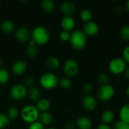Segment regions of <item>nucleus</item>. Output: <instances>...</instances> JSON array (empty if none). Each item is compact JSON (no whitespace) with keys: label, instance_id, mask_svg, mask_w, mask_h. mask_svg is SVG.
I'll return each instance as SVG.
<instances>
[{"label":"nucleus","instance_id":"obj_41","mask_svg":"<svg viewBox=\"0 0 129 129\" xmlns=\"http://www.w3.org/2000/svg\"><path fill=\"white\" fill-rule=\"evenodd\" d=\"M125 9L129 12V0H128V1L125 2Z\"/></svg>","mask_w":129,"mask_h":129},{"label":"nucleus","instance_id":"obj_39","mask_svg":"<svg viewBox=\"0 0 129 129\" xmlns=\"http://www.w3.org/2000/svg\"><path fill=\"white\" fill-rule=\"evenodd\" d=\"M97 129H111V128H110V126L109 125H107V124L101 123V124H100V125L98 126Z\"/></svg>","mask_w":129,"mask_h":129},{"label":"nucleus","instance_id":"obj_37","mask_svg":"<svg viewBox=\"0 0 129 129\" xmlns=\"http://www.w3.org/2000/svg\"><path fill=\"white\" fill-rule=\"evenodd\" d=\"M122 59L125 61V63H129V45L126 46L122 51Z\"/></svg>","mask_w":129,"mask_h":129},{"label":"nucleus","instance_id":"obj_40","mask_svg":"<svg viewBox=\"0 0 129 129\" xmlns=\"http://www.w3.org/2000/svg\"><path fill=\"white\" fill-rule=\"evenodd\" d=\"M124 73H125V77H126L128 79H129V67L126 68V70H125V71Z\"/></svg>","mask_w":129,"mask_h":129},{"label":"nucleus","instance_id":"obj_35","mask_svg":"<svg viewBox=\"0 0 129 129\" xmlns=\"http://www.w3.org/2000/svg\"><path fill=\"white\" fill-rule=\"evenodd\" d=\"M28 129H45V126L38 120L29 125Z\"/></svg>","mask_w":129,"mask_h":129},{"label":"nucleus","instance_id":"obj_4","mask_svg":"<svg viewBox=\"0 0 129 129\" xmlns=\"http://www.w3.org/2000/svg\"><path fill=\"white\" fill-rule=\"evenodd\" d=\"M40 85L47 90H51L57 86L59 84V79L57 76L52 73H45L39 78Z\"/></svg>","mask_w":129,"mask_h":129},{"label":"nucleus","instance_id":"obj_1","mask_svg":"<svg viewBox=\"0 0 129 129\" xmlns=\"http://www.w3.org/2000/svg\"><path fill=\"white\" fill-rule=\"evenodd\" d=\"M51 39L49 30L43 26H37L34 27L31 32V39L36 45H42L47 44Z\"/></svg>","mask_w":129,"mask_h":129},{"label":"nucleus","instance_id":"obj_43","mask_svg":"<svg viewBox=\"0 0 129 129\" xmlns=\"http://www.w3.org/2000/svg\"><path fill=\"white\" fill-rule=\"evenodd\" d=\"M125 94H126V96L128 97V98H129V86L126 88V91H125Z\"/></svg>","mask_w":129,"mask_h":129},{"label":"nucleus","instance_id":"obj_22","mask_svg":"<svg viewBox=\"0 0 129 129\" xmlns=\"http://www.w3.org/2000/svg\"><path fill=\"white\" fill-rule=\"evenodd\" d=\"M60 59L57 57L52 56V57H49L48 58H47V60H45V65L48 68L51 69V70H56L60 67Z\"/></svg>","mask_w":129,"mask_h":129},{"label":"nucleus","instance_id":"obj_9","mask_svg":"<svg viewBox=\"0 0 129 129\" xmlns=\"http://www.w3.org/2000/svg\"><path fill=\"white\" fill-rule=\"evenodd\" d=\"M14 35L16 39L21 42H29L31 38V33H29V29L23 26L17 28L14 31Z\"/></svg>","mask_w":129,"mask_h":129},{"label":"nucleus","instance_id":"obj_38","mask_svg":"<svg viewBox=\"0 0 129 129\" xmlns=\"http://www.w3.org/2000/svg\"><path fill=\"white\" fill-rule=\"evenodd\" d=\"M75 127H76V125L72 122H67L64 125L65 129H75Z\"/></svg>","mask_w":129,"mask_h":129},{"label":"nucleus","instance_id":"obj_14","mask_svg":"<svg viewBox=\"0 0 129 129\" xmlns=\"http://www.w3.org/2000/svg\"><path fill=\"white\" fill-rule=\"evenodd\" d=\"M60 26L63 30L71 32L74 29L76 26V21L73 17H66L64 16L60 20Z\"/></svg>","mask_w":129,"mask_h":129},{"label":"nucleus","instance_id":"obj_8","mask_svg":"<svg viewBox=\"0 0 129 129\" xmlns=\"http://www.w3.org/2000/svg\"><path fill=\"white\" fill-rule=\"evenodd\" d=\"M115 94V89L114 88L107 84L104 85H101L98 91V98L102 101H110L113 98Z\"/></svg>","mask_w":129,"mask_h":129},{"label":"nucleus","instance_id":"obj_36","mask_svg":"<svg viewBox=\"0 0 129 129\" xmlns=\"http://www.w3.org/2000/svg\"><path fill=\"white\" fill-rule=\"evenodd\" d=\"M128 124L125 123V122L119 120V122H117L115 124L113 129H128Z\"/></svg>","mask_w":129,"mask_h":129},{"label":"nucleus","instance_id":"obj_7","mask_svg":"<svg viewBox=\"0 0 129 129\" xmlns=\"http://www.w3.org/2000/svg\"><path fill=\"white\" fill-rule=\"evenodd\" d=\"M79 71V66L78 62L72 58L67 60L63 64V72L67 77L71 78L76 76Z\"/></svg>","mask_w":129,"mask_h":129},{"label":"nucleus","instance_id":"obj_3","mask_svg":"<svg viewBox=\"0 0 129 129\" xmlns=\"http://www.w3.org/2000/svg\"><path fill=\"white\" fill-rule=\"evenodd\" d=\"M70 42L75 50L81 51L87 45V36L80 29L74 30L70 35Z\"/></svg>","mask_w":129,"mask_h":129},{"label":"nucleus","instance_id":"obj_30","mask_svg":"<svg viewBox=\"0 0 129 129\" xmlns=\"http://www.w3.org/2000/svg\"><path fill=\"white\" fill-rule=\"evenodd\" d=\"M98 82L101 85H107L109 82V76L107 73L102 72L98 74Z\"/></svg>","mask_w":129,"mask_h":129},{"label":"nucleus","instance_id":"obj_2","mask_svg":"<svg viewBox=\"0 0 129 129\" xmlns=\"http://www.w3.org/2000/svg\"><path fill=\"white\" fill-rule=\"evenodd\" d=\"M39 115V111L34 105H26L23 107L20 112V116L22 120L29 124L38 121Z\"/></svg>","mask_w":129,"mask_h":129},{"label":"nucleus","instance_id":"obj_11","mask_svg":"<svg viewBox=\"0 0 129 129\" xmlns=\"http://www.w3.org/2000/svg\"><path fill=\"white\" fill-rule=\"evenodd\" d=\"M82 104L85 110L93 111L96 109L98 103L96 98L94 96L91 94H86L82 99Z\"/></svg>","mask_w":129,"mask_h":129},{"label":"nucleus","instance_id":"obj_13","mask_svg":"<svg viewBox=\"0 0 129 129\" xmlns=\"http://www.w3.org/2000/svg\"><path fill=\"white\" fill-rule=\"evenodd\" d=\"M76 8L73 2L70 1L63 2L60 5V11L66 17H72L76 12Z\"/></svg>","mask_w":129,"mask_h":129},{"label":"nucleus","instance_id":"obj_12","mask_svg":"<svg viewBox=\"0 0 129 129\" xmlns=\"http://www.w3.org/2000/svg\"><path fill=\"white\" fill-rule=\"evenodd\" d=\"M100 28L97 23L94 21H89L85 23L83 26V32L86 36H94L99 33Z\"/></svg>","mask_w":129,"mask_h":129},{"label":"nucleus","instance_id":"obj_34","mask_svg":"<svg viewBox=\"0 0 129 129\" xmlns=\"http://www.w3.org/2000/svg\"><path fill=\"white\" fill-rule=\"evenodd\" d=\"M93 88H94V87H93L92 83L89 82L84 83V85L82 86V90H83L84 93H85L86 94H89L92 91Z\"/></svg>","mask_w":129,"mask_h":129},{"label":"nucleus","instance_id":"obj_10","mask_svg":"<svg viewBox=\"0 0 129 129\" xmlns=\"http://www.w3.org/2000/svg\"><path fill=\"white\" fill-rule=\"evenodd\" d=\"M27 70V63H26V61L23 60H16L11 67V70L12 73L15 75V76H22L23 75Z\"/></svg>","mask_w":129,"mask_h":129},{"label":"nucleus","instance_id":"obj_19","mask_svg":"<svg viewBox=\"0 0 129 129\" xmlns=\"http://www.w3.org/2000/svg\"><path fill=\"white\" fill-rule=\"evenodd\" d=\"M26 53L27 56L31 58L36 57L39 54V49L37 48V45L32 39L29 41V44L26 49Z\"/></svg>","mask_w":129,"mask_h":129},{"label":"nucleus","instance_id":"obj_44","mask_svg":"<svg viewBox=\"0 0 129 129\" xmlns=\"http://www.w3.org/2000/svg\"><path fill=\"white\" fill-rule=\"evenodd\" d=\"M47 129H57V128H47Z\"/></svg>","mask_w":129,"mask_h":129},{"label":"nucleus","instance_id":"obj_18","mask_svg":"<svg viewBox=\"0 0 129 129\" xmlns=\"http://www.w3.org/2000/svg\"><path fill=\"white\" fill-rule=\"evenodd\" d=\"M27 97L32 101L37 102L42 98V92L39 88H38L37 87L33 86V87L28 88Z\"/></svg>","mask_w":129,"mask_h":129},{"label":"nucleus","instance_id":"obj_25","mask_svg":"<svg viewBox=\"0 0 129 129\" xmlns=\"http://www.w3.org/2000/svg\"><path fill=\"white\" fill-rule=\"evenodd\" d=\"M19 115H20V111L17 107L12 106L8 108V112H7V116H8V119H10V121L15 120L18 117Z\"/></svg>","mask_w":129,"mask_h":129},{"label":"nucleus","instance_id":"obj_42","mask_svg":"<svg viewBox=\"0 0 129 129\" xmlns=\"http://www.w3.org/2000/svg\"><path fill=\"white\" fill-rule=\"evenodd\" d=\"M2 65H3V59H2V57L0 56V68L2 67Z\"/></svg>","mask_w":129,"mask_h":129},{"label":"nucleus","instance_id":"obj_26","mask_svg":"<svg viewBox=\"0 0 129 129\" xmlns=\"http://www.w3.org/2000/svg\"><path fill=\"white\" fill-rule=\"evenodd\" d=\"M9 72L3 67L0 68V85H4L7 84L9 81Z\"/></svg>","mask_w":129,"mask_h":129},{"label":"nucleus","instance_id":"obj_32","mask_svg":"<svg viewBox=\"0 0 129 129\" xmlns=\"http://www.w3.org/2000/svg\"><path fill=\"white\" fill-rule=\"evenodd\" d=\"M34 83H35V79H34V78H33L32 76H26V77L24 78L23 81V84L27 88H28V87H29V88L33 87V85H34Z\"/></svg>","mask_w":129,"mask_h":129},{"label":"nucleus","instance_id":"obj_21","mask_svg":"<svg viewBox=\"0 0 129 129\" xmlns=\"http://www.w3.org/2000/svg\"><path fill=\"white\" fill-rule=\"evenodd\" d=\"M41 8L46 14H51L55 8V3L53 0H44L41 2Z\"/></svg>","mask_w":129,"mask_h":129},{"label":"nucleus","instance_id":"obj_27","mask_svg":"<svg viewBox=\"0 0 129 129\" xmlns=\"http://www.w3.org/2000/svg\"><path fill=\"white\" fill-rule=\"evenodd\" d=\"M79 16H80V19L83 22L88 23L89 21H91L93 14H92V12L90 10H88V9H84V10H82L80 12V15Z\"/></svg>","mask_w":129,"mask_h":129},{"label":"nucleus","instance_id":"obj_20","mask_svg":"<svg viewBox=\"0 0 129 129\" xmlns=\"http://www.w3.org/2000/svg\"><path fill=\"white\" fill-rule=\"evenodd\" d=\"M54 120V116L53 115L48 111V112H45V113H40L39 121L44 125H50Z\"/></svg>","mask_w":129,"mask_h":129},{"label":"nucleus","instance_id":"obj_33","mask_svg":"<svg viewBox=\"0 0 129 129\" xmlns=\"http://www.w3.org/2000/svg\"><path fill=\"white\" fill-rule=\"evenodd\" d=\"M70 35L71 33L70 32L65 31V30H62L60 33H59V39L63 41V42H67V41H70Z\"/></svg>","mask_w":129,"mask_h":129},{"label":"nucleus","instance_id":"obj_24","mask_svg":"<svg viewBox=\"0 0 129 129\" xmlns=\"http://www.w3.org/2000/svg\"><path fill=\"white\" fill-rule=\"evenodd\" d=\"M114 118H115V115L112 110H105L102 113V116H101L102 123L109 125V123L112 122L114 120Z\"/></svg>","mask_w":129,"mask_h":129},{"label":"nucleus","instance_id":"obj_28","mask_svg":"<svg viewBox=\"0 0 129 129\" xmlns=\"http://www.w3.org/2000/svg\"><path fill=\"white\" fill-rule=\"evenodd\" d=\"M10 122L7 114L0 113V129L6 128L10 125Z\"/></svg>","mask_w":129,"mask_h":129},{"label":"nucleus","instance_id":"obj_45","mask_svg":"<svg viewBox=\"0 0 129 129\" xmlns=\"http://www.w3.org/2000/svg\"><path fill=\"white\" fill-rule=\"evenodd\" d=\"M128 129H129V126H128Z\"/></svg>","mask_w":129,"mask_h":129},{"label":"nucleus","instance_id":"obj_29","mask_svg":"<svg viewBox=\"0 0 129 129\" xmlns=\"http://www.w3.org/2000/svg\"><path fill=\"white\" fill-rule=\"evenodd\" d=\"M58 85L63 89H69L72 86V81L69 77H63L59 80Z\"/></svg>","mask_w":129,"mask_h":129},{"label":"nucleus","instance_id":"obj_6","mask_svg":"<svg viewBox=\"0 0 129 129\" xmlns=\"http://www.w3.org/2000/svg\"><path fill=\"white\" fill-rule=\"evenodd\" d=\"M108 68L111 73L114 75H120L125 71L127 67L125 61L122 58L116 57L110 60Z\"/></svg>","mask_w":129,"mask_h":129},{"label":"nucleus","instance_id":"obj_5","mask_svg":"<svg viewBox=\"0 0 129 129\" xmlns=\"http://www.w3.org/2000/svg\"><path fill=\"white\" fill-rule=\"evenodd\" d=\"M28 88L23 83L14 85L9 91L10 97L14 101H22L27 97Z\"/></svg>","mask_w":129,"mask_h":129},{"label":"nucleus","instance_id":"obj_16","mask_svg":"<svg viewBox=\"0 0 129 129\" xmlns=\"http://www.w3.org/2000/svg\"><path fill=\"white\" fill-rule=\"evenodd\" d=\"M92 125L91 120L86 116H79L76 120V126L79 129H91Z\"/></svg>","mask_w":129,"mask_h":129},{"label":"nucleus","instance_id":"obj_23","mask_svg":"<svg viewBox=\"0 0 129 129\" xmlns=\"http://www.w3.org/2000/svg\"><path fill=\"white\" fill-rule=\"evenodd\" d=\"M120 121L129 125V104L122 106L119 110Z\"/></svg>","mask_w":129,"mask_h":129},{"label":"nucleus","instance_id":"obj_31","mask_svg":"<svg viewBox=\"0 0 129 129\" xmlns=\"http://www.w3.org/2000/svg\"><path fill=\"white\" fill-rule=\"evenodd\" d=\"M119 35L121 38L125 41H129V26L125 25L122 26L119 31Z\"/></svg>","mask_w":129,"mask_h":129},{"label":"nucleus","instance_id":"obj_46","mask_svg":"<svg viewBox=\"0 0 129 129\" xmlns=\"http://www.w3.org/2000/svg\"><path fill=\"white\" fill-rule=\"evenodd\" d=\"M0 5H1V3H0Z\"/></svg>","mask_w":129,"mask_h":129},{"label":"nucleus","instance_id":"obj_17","mask_svg":"<svg viewBox=\"0 0 129 129\" xmlns=\"http://www.w3.org/2000/svg\"><path fill=\"white\" fill-rule=\"evenodd\" d=\"M51 101L48 99L44 98H42L39 101H37L36 105L39 113L48 112L51 108Z\"/></svg>","mask_w":129,"mask_h":129},{"label":"nucleus","instance_id":"obj_15","mask_svg":"<svg viewBox=\"0 0 129 129\" xmlns=\"http://www.w3.org/2000/svg\"><path fill=\"white\" fill-rule=\"evenodd\" d=\"M0 29L4 33L6 34H11L16 29L14 23L9 19H5L1 21Z\"/></svg>","mask_w":129,"mask_h":129}]
</instances>
